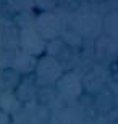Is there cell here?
Segmentation results:
<instances>
[{"instance_id":"obj_1","label":"cell","mask_w":118,"mask_h":124,"mask_svg":"<svg viewBox=\"0 0 118 124\" xmlns=\"http://www.w3.org/2000/svg\"><path fill=\"white\" fill-rule=\"evenodd\" d=\"M117 64H118V63H117Z\"/></svg>"}]
</instances>
